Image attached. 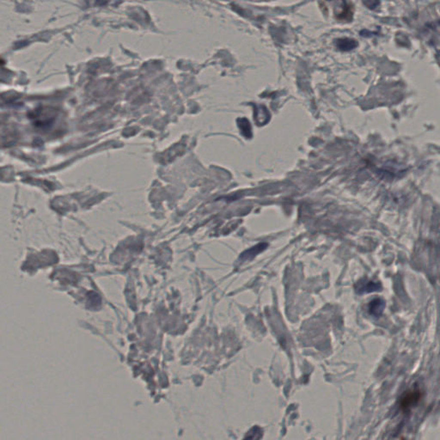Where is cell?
Instances as JSON below:
<instances>
[{
  "mask_svg": "<svg viewBox=\"0 0 440 440\" xmlns=\"http://www.w3.org/2000/svg\"><path fill=\"white\" fill-rule=\"evenodd\" d=\"M336 48L339 49L340 51L349 52L359 46V43L356 40L351 39V38H341V39L336 40Z\"/></svg>",
  "mask_w": 440,
  "mask_h": 440,
  "instance_id": "cell-1",
  "label": "cell"
},
{
  "mask_svg": "<svg viewBox=\"0 0 440 440\" xmlns=\"http://www.w3.org/2000/svg\"><path fill=\"white\" fill-rule=\"evenodd\" d=\"M385 307V302L384 300L382 298H375L369 303V313L374 316H381Z\"/></svg>",
  "mask_w": 440,
  "mask_h": 440,
  "instance_id": "cell-2",
  "label": "cell"
},
{
  "mask_svg": "<svg viewBox=\"0 0 440 440\" xmlns=\"http://www.w3.org/2000/svg\"><path fill=\"white\" fill-rule=\"evenodd\" d=\"M420 398H421V393L419 391H414L410 393H408V394H405L404 398L401 401V407L404 408H410L413 405L417 403Z\"/></svg>",
  "mask_w": 440,
  "mask_h": 440,
  "instance_id": "cell-3",
  "label": "cell"
},
{
  "mask_svg": "<svg viewBox=\"0 0 440 440\" xmlns=\"http://www.w3.org/2000/svg\"><path fill=\"white\" fill-rule=\"evenodd\" d=\"M378 288H380V285L378 283L372 281H359V283L357 284L356 290L359 293H365L378 291Z\"/></svg>",
  "mask_w": 440,
  "mask_h": 440,
  "instance_id": "cell-4",
  "label": "cell"
},
{
  "mask_svg": "<svg viewBox=\"0 0 440 440\" xmlns=\"http://www.w3.org/2000/svg\"><path fill=\"white\" fill-rule=\"evenodd\" d=\"M353 10L350 3L346 2V0L342 1V10L337 14V18L339 20H345V21H351L352 19Z\"/></svg>",
  "mask_w": 440,
  "mask_h": 440,
  "instance_id": "cell-5",
  "label": "cell"
},
{
  "mask_svg": "<svg viewBox=\"0 0 440 440\" xmlns=\"http://www.w3.org/2000/svg\"><path fill=\"white\" fill-rule=\"evenodd\" d=\"M266 246H267V245L264 244H261L254 246V248H252L251 249H248V250H247L245 253L242 254V259H244V260L251 259V258L255 256L256 254H259L260 252L262 251V250L266 248Z\"/></svg>",
  "mask_w": 440,
  "mask_h": 440,
  "instance_id": "cell-6",
  "label": "cell"
},
{
  "mask_svg": "<svg viewBox=\"0 0 440 440\" xmlns=\"http://www.w3.org/2000/svg\"><path fill=\"white\" fill-rule=\"evenodd\" d=\"M363 2L365 6L371 10H374L380 4V0H363Z\"/></svg>",
  "mask_w": 440,
  "mask_h": 440,
  "instance_id": "cell-7",
  "label": "cell"
},
{
  "mask_svg": "<svg viewBox=\"0 0 440 440\" xmlns=\"http://www.w3.org/2000/svg\"></svg>",
  "mask_w": 440,
  "mask_h": 440,
  "instance_id": "cell-8",
  "label": "cell"
}]
</instances>
